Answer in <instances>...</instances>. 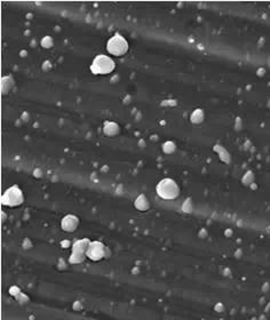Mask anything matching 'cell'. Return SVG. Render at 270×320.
Listing matches in <instances>:
<instances>
[{
	"label": "cell",
	"mask_w": 270,
	"mask_h": 320,
	"mask_svg": "<svg viewBox=\"0 0 270 320\" xmlns=\"http://www.w3.org/2000/svg\"><path fill=\"white\" fill-rule=\"evenodd\" d=\"M178 192L180 191H178L177 184L173 180H169V178H165L157 186V193L159 194V197L167 199V200L175 199L178 196Z\"/></svg>",
	"instance_id": "1"
},
{
	"label": "cell",
	"mask_w": 270,
	"mask_h": 320,
	"mask_svg": "<svg viewBox=\"0 0 270 320\" xmlns=\"http://www.w3.org/2000/svg\"><path fill=\"white\" fill-rule=\"evenodd\" d=\"M115 62L106 55H99L92 63V71L95 74H108L114 71Z\"/></svg>",
	"instance_id": "2"
},
{
	"label": "cell",
	"mask_w": 270,
	"mask_h": 320,
	"mask_svg": "<svg viewBox=\"0 0 270 320\" xmlns=\"http://www.w3.org/2000/svg\"><path fill=\"white\" fill-rule=\"evenodd\" d=\"M108 52L115 56H122L126 54L128 49V44L126 39L120 35H115L107 44Z\"/></svg>",
	"instance_id": "3"
},
{
	"label": "cell",
	"mask_w": 270,
	"mask_h": 320,
	"mask_svg": "<svg viewBox=\"0 0 270 320\" xmlns=\"http://www.w3.org/2000/svg\"><path fill=\"white\" fill-rule=\"evenodd\" d=\"M23 193L18 186H12V188L7 189L6 192L3 196V203L10 207L19 206L23 202Z\"/></svg>",
	"instance_id": "4"
},
{
	"label": "cell",
	"mask_w": 270,
	"mask_h": 320,
	"mask_svg": "<svg viewBox=\"0 0 270 320\" xmlns=\"http://www.w3.org/2000/svg\"><path fill=\"white\" fill-rule=\"evenodd\" d=\"M88 245L89 242L86 239L79 240V242L74 244L72 248V254L70 256V262H71V263H80V262L84 261Z\"/></svg>",
	"instance_id": "5"
},
{
	"label": "cell",
	"mask_w": 270,
	"mask_h": 320,
	"mask_svg": "<svg viewBox=\"0 0 270 320\" xmlns=\"http://www.w3.org/2000/svg\"><path fill=\"white\" fill-rule=\"evenodd\" d=\"M106 255L105 245L100 242L89 243L86 251V256L92 261H100Z\"/></svg>",
	"instance_id": "6"
},
{
	"label": "cell",
	"mask_w": 270,
	"mask_h": 320,
	"mask_svg": "<svg viewBox=\"0 0 270 320\" xmlns=\"http://www.w3.org/2000/svg\"><path fill=\"white\" fill-rule=\"evenodd\" d=\"M78 223H79V221H78V219L76 218V216L73 215H68L65 216V218L63 219V221H62V228L64 229L65 231H74L78 227Z\"/></svg>",
	"instance_id": "7"
},
{
	"label": "cell",
	"mask_w": 270,
	"mask_h": 320,
	"mask_svg": "<svg viewBox=\"0 0 270 320\" xmlns=\"http://www.w3.org/2000/svg\"><path fill=\"white\" fill-rule=\"evenodd\" d=\"M105 133H107L108 135H115L118 133V126L115 123H109L105 126Z\"/></svg>",
	"instance_id": "8"
}]
</instances>
